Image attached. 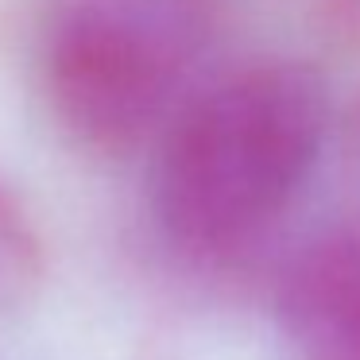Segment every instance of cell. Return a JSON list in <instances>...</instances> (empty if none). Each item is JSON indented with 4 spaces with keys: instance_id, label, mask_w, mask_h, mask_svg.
I'll return each instance as SVG.
<instances>
[{
    "instance_id": "2",
    "label": "cell",
    "mask_w": 360,
    "mask_h": 360,
    "mask_svg": "<svg viewBox=\"0 0 360 360\" xmlns=\"http://www.w3.org/2000/svg\"><path fill=\"white\" fill-rule=\"evenodd\" d=\"M210 27V0H70L43 39L51 109L82 143L128 151L163 124Z\"/></svg>"
},
{
    "instance_id": "1",
    "label": "cell",
    "mask_w": 360,
    "mask_h": 360,
    "mask_svg": "<svg viewBox=\"0 0 360 360\" xmlns=\"http://www.w3.org/2000/svg\"><path fill=\"white\" fill-rule=\"evenodd\" d=\"M326 120V89L298 63H259L202 89L159 140L155 225L198 259L248 248L310 179Z\"/></svg>"
},
{
    "instance_id": "4",
    "label": "cell",
    "mask_w": 360,
    "mask_h": 360,
    "mask_svg": "<svg viewBox=\"0 0 360 360\" xmlns=\"http://www.w3.org/2000/svg\"><path fill=\"white\" fill-rule=\"evenodd\" d=\"M43 279V240L20 198L0 179V314H12Z\"/></svg>"
},
{
    "instance_id": "3",
    "label": "cell",
    "mask_w": 360,
    "mask_h": 360,
    "mask_svg": "<svg viewBox=\"0 0 360 360\" xmlns=\"http://www.w3.org/2000/svg\"><path fill=\"white\" fill-rule=\"evenodd\" d=\"M295 360H360V225L314 240L279 287Z\"/></svg>"
}]
</instances>
